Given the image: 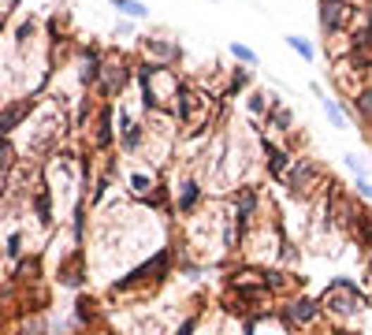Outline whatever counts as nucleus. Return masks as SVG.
<instances>
[{
    "instance_id": "obj_1",
    "label": "nucleus",
    "mask_w": 372,
    "mask_h": 335,
    "mask_svg": "<svg viewBox=\"0 0 372 335\" xmlns=\"http://www.w3.org/2000/svg\"><path fill=\"white\" fill-rule=\"evenodd\" d=\"M138 89H142V101L149 112H171L175 97L182 94L186 86V71L179 68H156V63H138Z\"/></svg>"
},
{
    "instance_id": "obj_2",
    "label": "nucleus",
    "mask_w": 372,
    "mask_h": 335,
    "mask_svg": "<svg viewBox=\"0 0 372 335\" xmlns=\"http://www.w3.org/2000/svg\"><path fill=\"white\" fill-rule=\"evenodd\" d=\"M279 190H283L287 198H298V201H316L324 194V190L331 187V172L316 160V157H305V153H298L294 164L287 168V175L275 183Z\"/></svg>"
},
{
    "instance_id": "obj_3",
    "label": "nucleus",
    "mask_w": 372,
    "mask_h": 335,
    "mask_svg": "<svg viewBox=\"0 0 372 335\" xmlns=\"http://www.w3.org/2000/svg\"><path fill=\"white\" fill-rule=\"evenodd\" d=\"M321 309H324V317L335 320V324L354 320L357 313L368 309V291L357 279H350V276H335L328 283V291L321 294Z\"/></svg>"
},
{
    "instance_id": "obj_4",
    "label": "nucleus",
    "mask_w": 372,
    "mask_h": 335,
    "mask_svg": "<svg viewBox=\"0 0 372 335\" xmlns=\"http://www.w3.org/2000/svg\"><path fill=\"white\" fill-rule=\"evenodd\" d=\"M279 320L290 328V331H309V328H316L324 320V309H321V298H313V294H305V291H298V294H290V298H283L279 302Z\"/></svg>"
},
{
    "instance_id": "obj_5",
    "label": "nucleus",
    "mask_w": 372,
    "mask_h": 335,
    "mask_svg": "<svg viewBox=\"0 0 372 335\" xmlns=\"http://www.w3.org/2000/svg\"><path fill=\"white\" fill-rule=\"evenodd\" d=\"M182 45L168 34H145L138 42V63H156V68H179L182 63Z\"/></svg>"
},
{
    "instance_id": "obj_6",
    "label": "nucleus",
    "mask_w": 372,
    "mask_h": 335,
    "mask_svg": "<svg viewBox=\"0 0 372 335\" xmlns=\"http://www.w3.org/2000/svg\"><path fill=\"white\" fill-rule=\"evenodd\" d=\"M42 105V94H19L0 105V138H11L19 127L34 115V108Z\"/></svg>"
},
{
    "instance_id": "obj_7",
    "label": "nucleus",
    "mask_w": 372,
    "mask_h": 335,
    "mask_svg": "<svg viewBox=\"0 0 372 335\" xmlns=\"http://www.w3.org/2000/svg\"><path fill=\"white\" fill-rule=\"evenodd\" d=\"M275 101H279V94H275V89H264V86H249L246 94L235 101V105H238V112H242L249 123H257V127H261L264 120H268V112H272V105H275Z\"/></svg>"
},
{
    "instance_id": "obj_8",
    "label": "nucleus",
    "mask_w": 372,
    "mask_h": 335,
    "mask_svg": "<svg viewBox=\"0 0 372 335\" xmlns=\"http://www.w3.org/2000/svg\"><path fill=\"white\" fill-rule=\"evenodd\" d=\"M313 94L321 97L324 120L335 127V131H350V127H354V112H350L347 101H342L339 94H324V86H321V82H313Z\"/></svg>"
},
{
    "instance_id": "obj_9",
    "label": "nucleus",
    "mask_w": 372,
    "mask_h": 335,
    "mask_svg": "<svg viewBox=\"0 0 372 335\" xmlns=\"http://www.w3.org/2000/svg\"><path fill=\"white\" fill-rule=\"evenodd\" d=\"M249 86H254V71H246L242 63H238V68H231V71H228V79H223V94H220V97L235 105V101L242 97Z\"/></svg>"
},
{
    "instance_id": "obj_10",
    "label": "nucleus",
    "mask_w": 372,
    "mask_h": 335,
    "mask_svg": "<svg viewBox=\"0 0 372 335\" xmlns=\"http://www.w3.org/2000/svg\"><path fill=\"white\" fill-rule=\"evenodd\" d=\"M108 4H112L123 19H135V23L149 19V4H145V0H108Z\"/></svg>"
},
{
    "instance_id": "obj_11",
    "label": "nucleus",
    "mask_w": 372,
    "mask_h": 335,
    "mask_svg": "<svg viewBox=\"0 0 372 335\" xmlns=\"http://www.w3.org/2000/svg\"><path fill=\"white\" fill-rule=\"evenodd\" d=\"M283 42H287V49H290V53H294L298 60H305V63H313V60H316V45H313L305 34H287Z\"/></svg>"
},
{
    "instance_id": "obj_12",
    "label": "nucleus",
    "mask_w": 372,
    "mask_h": 335,
    "mask_svg": "<svg viewBox=\"0 0 372 335\" xmlns=\"http://www.w3.org/2000/svg\"><path fill=\"white\" fill-rule=\"evenodd\" d=\"M16 164H19V149L11 146V138H0V183L16 172Z\"/></svg>"
},
{
    "instance_id": "obj_13",
    "label": "nucleus",
    "mask_w": 372,
    "mask_h": 335,
    "mask_svg": "<svg viewBox=\"0 0 372 335\" xmlns=\"http://www.w3.org/2000/svg\"><path fill=\"white\" fill-rule=\"evenodd\" d=\"M228 49H231V56H235L238 63H242V68H249V71H257V68H261V56H257L249 45H242V42H231Z\"/></svg>"
},
{
    "instance_id": "obj_14",
    "label": "nucleus",
    "mask_w": 372,
    "mask_h": 335,
    "mask_svg": "<svg viewBox=\"0 0 372 335\" xmlns=\"http://www.w3.org/2000/svg\"><path fill=\"white\" fill-rule=\"evenodd\" d=\"M135 19H123V15H119V23H116V30H112V37H116V42H135Z\"/></svg>"
},
{
    "instance_id": "obj_15",
    "label": "nucleus",
    "mask_w": 372,
    "mask_h": 335,
    "mask_svg": "<svg viewBox=\"0 0 372 335\" xmlns=\"http://www.w3.org/2000/svg\"><path fill=\"white\" fill-rule=\"evenodd\" d=\"M354 198L372 201V179L368 175H354Z\"/></svg>"
},
{
    "instance_id": "obj_16",
    "label": "nucleus",
    "mask_w": 372,
    "mask_h": 335,
    "mask_svg": "<svg viewBox=\"0 0 372 335\" xmlns=\"http://www.w3.org/2000/svg\"><path fill=\"white\" fill-rule=\"evenodd\" d=\"M342 164H347L354 175H365V164H361V157H357V153H350V149H347V153H342Z\"/></svg>"
},
{
    "instance_id": "obj_17",
    "label": "nucleus",
    "mask_w": 372,
    "mask_h": 335,
    "mask_svg": "<svg viewBox=\"0 0 372 335\" xmlns=\"http://www.w3.org/2000/svg\"><path fill=\"white\" fill-rule=\"evenodd\" d=\"M23 253V235H19V231H11V235H8V257H19Z\"/></svg>"
},
{
    "instance_id": "obj_18",
    "label": "nucleus",
    "mask_w": 372,
    "mask_h": 335,
    "mask_svg": "<svg viewBox=\"0 0 372 335\" xmlns=\"http://www.w3.org/2000/svg\"><path fill=\"white\" fill-rule=\"evenodd\" d=\"M368 272H372V250H368Z\"/></svg>"
},
{
    "instance_id": "obj_19",
    "label": "nucleus",
    "mask_w": 372,
    "mask_h": 335,
    "mask_svg": "<svg viewBox=\"0 0 372 335\" xmlns=\"http://www.w3.org/2000/svg\"><path fill=\"white\" fill-rule=\"evenodd\" d=\"M209 4H223V0H209Z\"/></svg>"
}]
</instances>
